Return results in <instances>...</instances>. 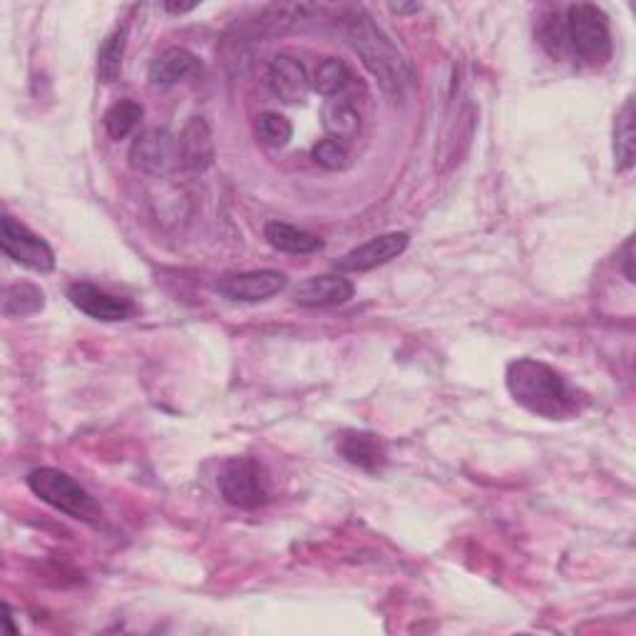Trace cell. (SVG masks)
I'll use <instances>...</instances> for the list:
<instances>
[{"mask_svg":"<svg viewBox=\"0 0 636 636\" xmlns=\"http://www.w3.org/2000/svg\"><path fill=\"white\" fill-rule=\"evenodd\" d=\"M507 390L517 405L540 417H569L577 413V393L557 370L534 358H520L507 366Z\"/></svg>","mask_w":636,"mask_h":636,"instance_id":"cell-1","label":"cell"},{"mask_svg":"<svg viewBox=\"0 0 636 636\" xmlns=\"http://www.w3.org/2000/svg\"><path fill=\"white\" fill-rule=\"evenodd\" d=\"M343 33H346V40L356 50L363 66L368 68L386 93L401 95L413 83V66L368 13L356 11L349 15L346 23H343Z\"/></svg>","mask_w":636,"mask_h":636,"instance_id":"cell-2","label":"cell"},{"mask_svg":"<svg viewBox=\"0 0 636 636\" xmlns=\"http://www.w3.org/2000/svg\"><path fill=\"white\" fill-rule=\"evenodd\" d=\"M562 43L587 66H606L612 58V33L606 15L597 5L577 3L567 8L562 21Z\"/></svg>","mask_w":636,"mask_h":636,"instance_id":"cell-3","label":"cell"},{"mask_svg":"<svg viewBox=\"0 0 636 636\" xmlns=\"http://www.w3.org/2000/svg\"><path fill=\"white\" fill-rule=\"evenodd\" d=\"M28 487L33 495H38L52 510L72 517L80 522H99L103 520V507L97 499L80 487L68 472L56 468H35L28 475Z\"/></svg>","mask_w":636,"mask_h":636,"instance_id":"cell-4","label":"cell"},{"mask_svg":"<svg viewBox=\"0 0 636 636\" xmlns=\"http://www.w3.org/2000/svg\"><path fill=\"white\" fill-rule=\"evenodd\" d=\"M216 483H220V493L226 503L239 507V510H257L269 499V480L259 462L251 458L226 460Z\"/></svg>","mask_w":636,"mask_h":636,"instance_id":"cell-5","label":"cell"},{"mask_svg":"<svg viewBox=\"0 0 636 636\" xmlns=\"http://www.w3.org/2000/svg\"><path fill=\"white\" fill-rule=\"evenodd\" d=\"M0 247L8 259L31 271H38V274H50L56 269V254L48 247V242L13 220L11 214H3V222H0Z\"/></svg>","mask_w":636,"mask_h":636,"instance_id":"cell-6","label":"cell"},{"mask_svg":"<svg viewBox=\"0 0 636 636\" xmlns=\"http://www.w3.org/2000/svg\"><path fill=\"white\" fill-rule=\"evenodd\" d=\"M130 165L150 177L172 175L181 165L179 140L167 130L142 132L130 148Z\"/></svg>","mask_w":636,"mask_h":636,"instance_id":"cell-7","label":"cell"},{"mask_svg":"<svg viewBox=\"0 0 636 636\" xmlns=\"http://www.w3.org/2000/svg\"><path fill=\"white\" fill-rule=\"evenodd\" d=\"M288 279L286 274L274 269H261V271H247V274H232L224 276L216 288L220 294L229 298V302L242 304H257L267 302V298L281 294L286 288Z\"/></svg>","mask_w":636,"mask_h":636,"instance_id":"cell-8","label":"cell"},{"mask_svg":"<svg viewBox=\"0 0 636 636\" xmlns=\"http://www.w3.org/2000/svg\"><path fill=\"white\" fill-rule=\"evenodd\" d=\"M408 249V234L403 232H390V234H380L368 239L361 247L351 249L346 257H343L335 267L339 271H349V274H363V271L378 269L384 263L393 261L401 257V254Z\"/></svg>","mask_w":636,"mask_h":636,"instance_id":"cell-9","label":"cell"},{"mask_svg":"<svg viewBox=\"0 0 636 636\" xmlns=\"http://www.w3.org/2000/svg\"><path fill=\"white\" fill-rule=\"evenodd\" d=\"M68 298H70V304L78 308V311H83L85 316L95 318V321H105V323L127 321V318L134 314V306L127 302V298L107 294V291H103L99 286H93V284H85V281L72 284L68 288Z\"/></svg>","mask_w":636,"mask_h":636,"instance_id":"cell-10","label":"cell"},{"mask_svg":"<svg viewBox=\"0 0 636 636\" xmlns=\"http://www.w3.org/2000/svg\"><path fill=\"white\" fill-rule=\"evenodd\" d=\"M267 83L279 99H284L288 105L304 103L308 90H311V80H308V72L304 68V62H298L291 56H276L271 60L269 72H267Z\"/></svg>","mask_w":636,"mask_h":636,"instance_id":"cell-11","label":"cell"},{"mask_svg":"<svg viewBox=\"0 0 636 636\" xmlns=\"http://www.w3.org/2000/svg\"><path fill=\"white\" fill-rule=\"evenodd\" d=\"M353 298V284L343 276L323 274L302 281L294 288V302L306 308H323V306H341Z\"/></svg>","mask_w":636,"mask_h":636,"instance_id":"cell-12","label":"cell"},{"mask_svg":"<svg viewBox=\"0 0 636 636\" xmlns=\"http://www.w3.org/2000/svg\"><path fill=\"white\" fill-rule=\"evenodd\" d=\"M179 160L189 172H204L214 165V138L202 117H189L179 134Z\"/></svg>","mask_w":636,"mask_h":636,"instance_id":"cell-13","label":"cell"},{"mask_svg":"<svg viewBox=\"0 0 636 636\" xmlns=\"http://www.w3.org/2000/svg\"><path fill=\"white\" fill-rule=\"evenodd\" d=\"M199 68L202 66H199V58L192 50L167 48L165 52H160L150 66V85L154 90H169L181 83L185 78L195 75Z\"/></svg>","mask_w":636,"mask_h":636,"instance_id":"cell-14","label":"cell"},{"mask_svg":"<svg viewBox=\"0 0 636 636\" xmlns=\"http://www.w3.org/2000/svg\"><path fill=\"white\" fill-rule=\"evenodd\" d=\"M339 452L351 462V466L363 468L368 472L380 470L386 462L384 443H380L376 435L361 433V431L343 433L339 440Z\"/></svg>","mask_w":636,"mask_h":636,"instance_id":"cell-15","label":"cell"},{"mask_svg":"<svg viewBox=\"0 0 636 636\" xmlns=\"http://www.w3.org/2000/svg\"><path fill=\"white\" fill-rule=\"evenodd\" d=\"M263 234H267V242L271 247L286 254H314L323 249V239H318L316 234L284 222H269Z\"/></svg>","mask_w":636,"mask_h":636,"instance_id":"cell-16","label":"cell"},{"mask_svg":"<svg viewBox=\"0 0 636 636\" xmlns=\"http://www.w3.org/2000/svg\"><path fill=\"white\" fill-rule=\"evenodd\" d=\"M614 157L616 169L629 172L636 160V132H634V97H626L614 122Z\"/></svg>","mask_w":636,"mask_h":636,"instance_id":"cell-17","label":"cell"},{"mask_svg":"<svg viewBox=\"0 0 636 636\" xmlns=\"http://www.w3.org/2000/svg\"><path fill=\"white\" fill-rule=\"evenodd\" d=\"M125 50H127V31L125 28L113 31L103 40V45H99V52H97V80L99 83L110 85V83H115L117 78H120Z\"/></svg>","mask_w":636,"mask_h":636,"instance_id":"cell-18","label":"cell"},{"mask_svg":"<svg viewBox=\"0 0 636 636\" xmlns=\"http://www.w3.org/2000/svg\"><path fill=\"white\" fill-rule=\"evenodd\" d=\"M323 127L335 140H353L361 130V115L346 99H329L323 105Z\"/></svg>","mask_w":636,"mask_h":636,"instance_id":"cell-19","label":"cell"},{"mask_svg":"<svg viewBox=\"0 0 636 636\" xmlns=\"http://www.w3.org/2000/svg\"><path fill=\"white\" fill-rule=\"evenodd\" d=\"M45 296L35 284H13L3 294V314L8 318H25L43 311Z\"/></svg>","mask_w":636,"mask_h":636,"instance_id":"cell-20","label":"cell"},{"mask_svg":"<svg viewBox=\"0 0 636 636\" xmlns=\"http://www.w3.org/2000/svg\"><path fill=\"white\" fill-rule=\"evenodd\" d=\"M142 115L144 110L140 103H134V99H120V103H115L110 110L105 113L103 125L113 140H125V138H130V134L134 132V127L140 125Z\"/></svg>","mask_w":636,"mask_h":636,"instance_id":"cell-21","label":"cell"},{"mask_svg":"<svg viewBox=\"0 0 636 636\" xmlns=\"http://www.w3.org/2000/svg\"><path fill=\"white\" fill-rule=\"evenodd\" d=\"M351 83V70L339 58H326L314 72V87L321 95H339Z\"/></svg>","mask_w":636,"mask_h":636,"instance_id":"cell-22","label":"cell"},{"mask_svg":"<svg viewBox=\"0 0 636 636\" xmlns=\"http://www.w3.org/2000/svg\"><path fill=\"white\" fill-rule=\"evenodd\" d=\"M257 132L261 142L269 144V148H284V144H288L291 134H294V127H291L284 115L263 113L257 120Z\"/></svg>","mask_w":636,"mask_h":636,"instance_id":"cell-23","label":"cell"},{"mask_svg":"<svg viewBox=\"0 0 636 636\" xmlns=\"http://www.w3.org/2000/svg\"><path fill=\"white\" fill-rule=\"evenodd\" d=\"M314 160L323 169L335 172V169H343L349 165V152L339 140H323L314 148Z\"/></svg>","mask_w":636,"mask_h":636,"instance_id":"cell-24","label":"cell"},{"mask_svg":"<svg viewBox=\"0 0 636 636\" xmlns=\"http://www.w3.org/2000/svg\"><path fill=\"white\" fill-rule=\"evenodd\" d=\"M622 271H624V276L629 284H634L636 276H634V242L629 239L626 242V247H624V257H622Z\"/></svg>","mask_w":636,"mask_h":636,"instance_id":"cell-25","label":"cell"},{"mask_svg":"<svg viewBox=\"0 0 636 636\" xmlns=\"http://www.w3.org/2000/svg\"><path fill=\"white\" fill-rule=\"evenodd\" d=\"M165 8H167L169 13H175V15H185L189 11H195L197 3H167Z\"/></svg>","mask_w":636,"mask_h":636,"instance_id":"cell-26","label":"cell"},{"mask_svg":"<svg viewBox=\"0 0 636 636\" xmlns=\"http://www.w3.org/2000/svg\"><path fill=\"white\" fill-rule=\"evenodd\" d=\"M390 11L405 15V13H417V11H421V5H417V3H413V5H403V3H390Z\"/></svg>","mask_w":636,"mask_h":636,"instance_id":"cell-27","label":"cell"},{"mask_svg":"<svg viewBox=\"0 0 636 636\" xmlns=\"http://www.w3.org/2000/svg\"><path fill=\"white\" fill-rule=\"evenodd\" d=\"M5 622H8V629H11L13 634H17L15 624H13V612H11V606H8V604H5Z\"/></svg>","mask_w":636,"mask_h":636,"instance_id":"cell-28","label":"cell"}]
</instances>
